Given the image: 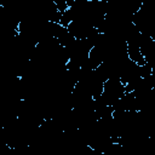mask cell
I'll return each mask as SVG.
<instances>
[{"instance_id":"obj_1","label":"cell","mask_w":155,"mask_h":155,"mask_svg":"<svg viewBox=\"0 0 155 155\" xmlns=\"http://www.w3.org/2000/svg\"><path fill=\"white\" fill-rule=\"evenodd\" d=\"M126 92L125 85L117 78H110L103 84V92L101 94L102 99L107 102L109 105H113L121 96Z\"/></svg>"}]
</instances>
